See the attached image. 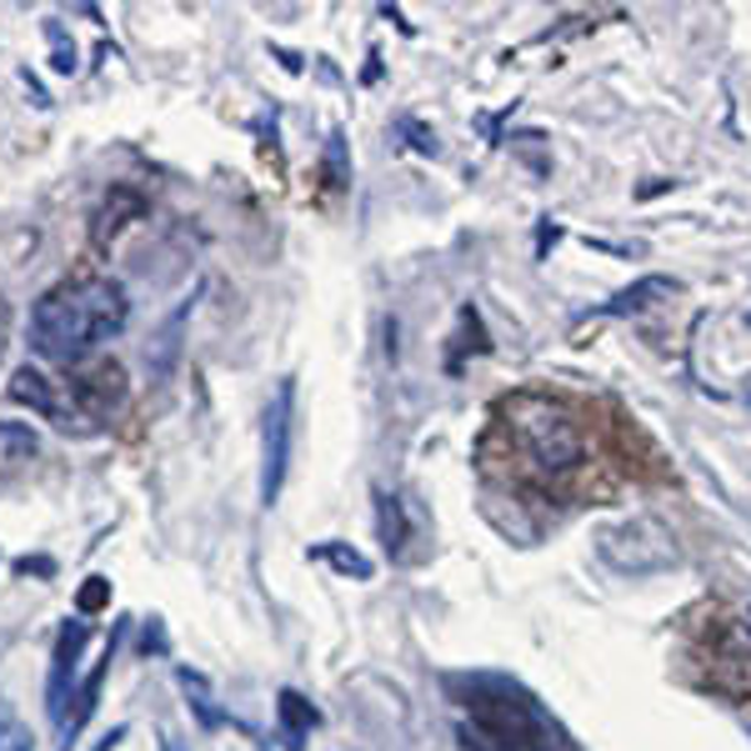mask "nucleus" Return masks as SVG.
Masks as SVG:
<instances>
[{
  "label": "nucleus",
  "mask_w": 751,
  "mask_h": 751,
  "mask_svg": "<svg viewBox=\"0 0 751 751\" xmlns=\"http://www.w3.org/2000/svg\"><path fill=\"white\" fill-rule=\"evenodd\" d=\"M131 321V296L116 276H76L61 281L31 311V351L61 366H81L100 341L120 336Z\"/></svg>",
  "instance_id": "f257e3e1"
},
{
  "label": "nucleus",
  "mask_w": 751,
  "mask_h": 751,
  "mask_svg": "<svg viewBox=\"0 0 751 751\" xmlns=\"http://www.w3.org/2000/svg\"><path fill=\"white\" fill-rule=\"evenodd\" d=\"M506 431L526 457V466L541 471V476H571V471L587 466V431H581L577 411L556 396H512L506 401Z\"/></svg>",
  "instance_id": "f03ea898"
},
{
  "label": "nucleus",
  "mask_w": 751,
  "mask_h": 751,
  "mask_svg": "<svg viewBox=\"0 0 751 751\" xmlns=\"http://www.w3.org/2000/svg\"><path fill=\"white\" fill-rule=\"evenodd\" d=\"M466 707H471V721H476V727L486 731V741H496L501 751H577L567 731L541 711V701H536L532 691H522L516 682L476 676Z\"/></svg>",
  "instance_id": "7ed1b4c3"
},
{
  "label": "nucleus",
  "mask_w": 751,
  "mask_h": 751,
  "mask_svg": "<svg viewBox=\"0 0 751 751\" xmlns=\"http://www.w3.org/2000/svg\"><path fill=\"white\" fill-rule=\"evenodd\" d=\"M597 556L621 577H656V571H672L682 561L672 532L656 516H632L621 526H607L597 536Z\"/></svg>",
  "instance_id": "20e7f679"
},
{
  "label": "nucleus",
  "mask_w": 751,
  "mask_h": 751,
  "mask_svg": "<svg viewBox=\"0 0 751 751\" xmlns=\"http://www.w3.org/2000/svg\"><path fill=\"white\" fill-rule=\"evenodd\" d=\"M291 431H296V382L286 376L266 406V457H261V506H276L291 466Z\"/></svg>",
  "instance_id": "39448f33"
},
{
  "label": "nucleus",
  "mask_w": 751,
  "mask_h": 751,
  "mask_svg": "<svg viewBox=\"0 0 751 751\" xmlns=\"http://www.w3.org/2000/svg\"><path fill=\"white\" fill-rule=\"evenodd\" d=\"M90 642V621L86 616H71L55 636V652H51V682H45V711H51L55 731L66 727V701L76 697V672H81V652Z\"/></svg>",
  "instance_id": "423d86ee"
},
{
  "label": "nucleus",
  "mask_w": 751,
  "mask_h": 751,
  "mask_svg": "<svg viewBox=\"0 0 751 751\" xmlns=\"http://www.w3.org/2000/svg\"><path fill=\"white\" fill-rule=\"evenodd\" d=\"M6 396H11L15 406H31L35 416H45L51 426H61V431H71V411H66V391H61V382H51L45 371L35 366H21L11 376V386H6Z\"/></svg>",
  "instance_id": "0eeeda50"
},
{
  "label": "nucleus",
  "mask_w": 751,
  "mask_h": 751,
  "mask_svg": "<svg viewBox=\"0 0 751 751\" xmlns=\"http://www.w3.org/2000/svg\"><path fill=\"white\" fill-rule=\"evenodd\" d=\"M120 632H126V626H116V632H110V642H106V652H100V662L90 666L86 676H81V686H76V707L66 711V727H61V751H71L76 747V741L71 737H81V727H86L90 717H96V701H100V682H106V672H110V662H116V642H120Z\"/></svg>",
  "instance_id": "6e6552de"
},
{
  "label": "nucleus",
  "mask_w": 751,
  "mask_h": 751,
  "mask_svg": "<svg viewBox=\"0 0 751 751\" xmlns=\"http://www.w3.org/2000/svg\"><path fill=\"white\" fill-rule=\"evenodd\" d=\"M136 216H146V196H141V191H136V185H126V181L110 185L106 201H100V211H96V226H90L96 246H110V240L131 226Z\"/></svg>",
  "instance_id": "1a4fd4ad"
},
{
  "label": "nucleus",
  "mask_w": 751,
  "mask_h": 751,
  "mask_svg": "<svg viewBox=\"0 0 751 751\" xmlns=\"http://www.w3.org/2000/svg\"><path fill=\"white\" fill-rule=\"evenodd\" d=\"M672 296H676L672 276H642L636 286H626V291H616L611 301H601L597 317H636V311H652L656 301H672Z\"/></svg>",
  "instance_id": "9d476101"
},
{
  "label": "nucleus",
  "mask_w": 751,
  "mask_h": 751,
  "mask_svg": "<svg viewBox=\"0 0 751 751\" xmlns=\"http://www.w3.org/2000/svg\"><path fill=\"white\" fill-rule=\"evenodd\" d=\"M276 721H281V737H286V747L291 751H301L305 747V737L321 727V711L311 707V701L301 697V691H276Z\"/></svg>",
  "instance_id": "9b49d317"
},
{
  "label": "nucleus",
  "mask_w": 751,
  "mask_h": 751,
  "mask_svg": "<svg viewBox=\"0 0 751 751\" xmlns=\"http://www.w3.org/2000/svg\"><path fill=\"white\" fill-rule=\"evenodd\" d=\"M191 305H196V296H185V301L175 305L171 317H165L161 336H155V346L146 351V366H151L155 382H165V376H171V366H175V356H181V331H185V321H191Z\"/></svg>",
  "instance_id": "f8f14e48"
},
{
  "label": "nucleus",
  "mask_w": 751,
  "mask_h": 751,
  "mask_svg": "<svg viewBox=\"0 0 751 751\" xmlns=\"http://www.w3.org/2000/svg\"><path fill=\"white\" fill-rule=\"evenodd\" d=\"M376 532H382L386 556H391V561H401L406 541H411V522H406L401 496H391V491H382V486H376Z\"/></svg>",
  "instance_id": "ddd939ff"
},
{
  "label": "nucleus",
  "mask_w": 751,
  "mask_h": 751,
  "mask_svg": "<svg viewBox=\"0 0 751 751\" xmlns=\"http://www.w3.org/2000/svg\"><path fill=\"white\" fill-rule=\"evenodd\" d=\"M311 556H317V561H331L341 577H356V581H371V571H376L366 556H361L356 546H346V541H321V546H311Z\"/></svg>",
  "instance_id": "4468645a"
},
{
  "label": "nucleus",
  "mask_w": 751,
  "mask_h": 751,
  "mask_svg": "<svg viewBox=\"0 0 751 751\" xmlns=\"http://www.w3.org/2000/svg\"><path fill=\"white\" fill-rule=\"evenodd\" d=\"M321 165H326V185H331V191H341V185L351 181V161H346V136H341V131H331V136H326V161H321Z\"/></svg>",
  "instance_id": "2eb2a0df"
},
{
  "label": "nucleus",
  "mask_w": 751,
  "mask_h": 751,
  "mask_svg": "<svg viewBox=\"0 0 751 751\" xmlns=\"http://www.w3.org/2000/svg\"><path fill=\"white\" fill-rule=\"evenodd\" d=\"M106 607H110V581L90 577L86 587H81V597H76V611L81 616H96V611H106Z\"/></svg>",
  "instance_id": "dca6fc26"
},
{
  "label": "nucleus",
  "mask_w": 751,
  "mask_h": 751,
  "mask_svg": "<svg viewBox=\"0 0 751 751\" xmlns=\"http://www.w3.org/2000/svg\"><path fill=\"white\" fill-rule=\"evenodd\" d=\"M51 41H55V55H51V71L55 76H71L76 71V45H66V35L51 25Z\"/></svg>",
  "instance_id": "f3484780"
},
{
  "label": "nucleus",
  "mask_w": 751,
  "mask_h": 751,
  "mask_svg": "<svg viewBox=\"0 0 751 751\" xmlns=\"http://www.w3.org/2000/svg\"><path fill=\"white\" fill-rule=\"evenodd\" d=\"M0 441H6L15 457H31V451H35V436L31 431H15V426H0Z\"/></svg>",
  "instance_id": "a211bd4d"
},
{
  "label": "nucleus",
  "mask_w": 751,
  "mask_h": 751,
  "mask_svg": "<svg viewBox=\"0 0 751 751\" xmlns=\"http://www.w3.org/2000/svg\"><path fill=\"white\" fill-rule=\"evenodd\" d=\"M15 571H21V577H55V561L51 556H21Z\"/></svg>",
  "instance_id": "6ab92c4d"
},
{
  "label": "nucleus",
  "mask_w": 751,
  "mask_h": 751,
  "mask_svg": "<svg viewBox=\"0 0 751 751\" xmlns=\"http://www.w3.org/2000/svg\"><path fill=\"white\" fill-rule=\"evenodd\" d=\"M191 711H196V721H201V727H206V731H216V727H221V721H226V717H221V711H216V707H211V701H206V697H191Z\"/></svg>",
  "instance_id": "aec40b11"
},
{
  "label": "nucleus",
  "mask_w": 751,
  "mask_h": 751,
  "mask_svg": "<svg viewBox=\"0 0 751 751\" xmlns=\"http://www.w3.org/2000/svg\"><path fill=\"white\" fill-rule=\"evenodd\" d=\"M141 652H146V656H151V652H165V636H161V626H155V621H151V626H146V636H141Z\"/></svg>",
  "instance_id": "412c9836"
},
{
  "label": "nucleus",
  "mask_w": 751,
  "mask_h": 751,
  "mask_svg": "<svg viewBox=\"0 0 751 751\" xmlns=\"http://www.w3.org/2000/svg\"><path fill=\"white\" fill-rule=\"evenodd\" d=\"M120 741H126V727H110V731H106V737H100V741H96V751H116V747H120Z\"/></svg>",
  "instance_id": "4be33fe9"
},
{
  "label": "nucleus",
  "mask_w": 751,
  "mask_h": 751,
  "mask_svg": "<svg viewBox=\"0 0 751 751\" xmlns=\"http://www.w3.org/2000/svg\"><path fill=\"white\" fill-rule=\"evenodd\" d=\"M0 751H31V741H25L21 731H6V741H0Z\"/></svg>",
  "instance_id": "5701e85b"
},
{
  "label": "nucleus",
  "mask_w": 751,
  "mask_h": 751,
  "mask_svg": "<svg viewBox=\"0 0 751 751\" xmlns=\"http://www.w3.org/2000/svg\"><path fill=\"white\" fill-rule=\"evenodd\" d=\"M666 185H676V181H652V185H642V191H636V196H662V191H666Z\"/></svg>",
  "instance_id": "b1692460"
},
{
  "label": "nucleus",
  "mask_w": 751,
  "mask_h": 751,
  "mask_svg": "<svg viewBox=\"0 0 751 751\" xmlns=\"http://www.w3.org/2000/svg\"><path fill=\"white\" fill-rule=\"evenodd\" d=\"M161 751H185V747H181L175 737H161Z\"/></svg>",
  "instance_id": "393cba45"
},
{
  "label": "nucleus",
  "mask_w": 751,
  "mask_h": 751,
  "mask_svg": "<svg viewBox=\"0 0 751 751\" xmlns=\"http://www.w3.org/2000/svg\"><path fill=\"white\" fill-rule=\"evenodd\" d=\"M6 326H11V317H6V321H0V346H6Z\"/></svg>",
  "instance_id": "a878e982"
}]
</instances>
